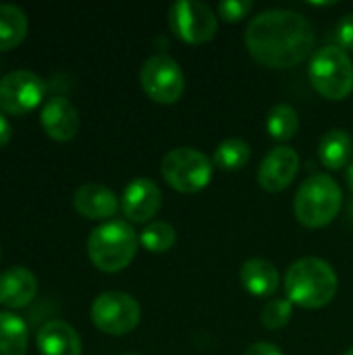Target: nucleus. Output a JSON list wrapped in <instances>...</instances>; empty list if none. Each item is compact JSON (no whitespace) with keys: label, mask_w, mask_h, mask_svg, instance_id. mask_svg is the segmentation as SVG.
<instances>
[{"label":"nucleus","mask_w":353,"mask_h":355,"mask_svg":"<svg viewBox=\"0 0 353 355\" xmlns=\"http://www.w3.org/2000/svg\"><path fill=\"white\" fill-rule=\"evenodd\" d=\"M27 15L15 4H0V50L19 46L27 35Z\"/></svg>","instance_id":"aec40b11"},{"label":"nucleus","mask_w":353,"mask_h":355,"mask_svg":"<svg viewBox=\"0 0 353 355\" xmlns=\"http://www.w3.org/2000/svg\"><path fill=\"white\" fill-rule=\"evenodd\" d=\"M254 8L252 0H227V2H221L216 12L221 15L223 21L227 23H237L241 21L243 17H248V12Z\"/></svg>","instance_id":"393cba45"},{"label":"nucleus","mask_w":353,"mask_h":355,"mask_svg":"<svg viewBox=\"0 0 353 355\" xmlns=\"http://www.w3.org/2000/svg\"><path fill=\"white\" fill-rule=\"evenodd\" d=\"M239 279L243 289L254 297H270L281 283L277 266L264 258L246 260L239 270Z\"/></svg>","instance_id":"f3484780"},{"label":"nucleus","mask_w":353,"mask_h":355,"mask_svg":"<svg viewBox=\"0 0 353 355\" xmlns=\"http://www.w3.org/2000/svg\"><path fill=\"white\" fill-rule=\"evenodd\" d=\"M300 171V156L289 146L270 150L258 166V183L268 193L285 191Z\"/></svg>","instance_id":"9b49d317"},{"label":"nucleus","mask_w":353,"mask_h":355,"mask_svg":"<svg viewBox=\"0 0 353 355\" xmlns=\"http://www.w3.org/2000/svg\"><path fill=\"white\" fill-rule=\"evenodd\" d=\"M169 27L185 44H206L216 35L218 17L204 4L193 0H179L169 8Z\"/></svg>","instance_id":"1a4fd4ad"},{"label":"nucleus","mask_w":353,"mask_h":355,"mask_svg":"<svg viewBox=\"0 0 353 355\" xmlns=\"http://www.w3.org/2000/svg\"><path fill=\"white\" fill-rule=\"evenodd\" d=\"M139 83L146 96L156 104H175L185 92V75L179 62L166 54L150 56L141 64Z\"/></svg>","instance_id":"0eeeda50"},{"label":"nucleus","mask_w":353,"mask_h":355,"mask_svg":"<svg viewBox=\"0 0 353 355\" xmlns=\"http://www.w3.org/2000/svg\"><path fill=\"white\" fill-rule=\"evenodd\" d=\"M312 23L289 8H270L256 15L246 29L250 56L268 69H291L304 62L314 48Z\"/></svg>","instance_id":"f257e3e1"},{"label":"nucleus","mask_w":353,"mask_h":355,"mask_svg":"<svg viewBox=\"0 0 353 355\" xmlns=\"http://www.w3.org/2000/svg\"><path fill=\"white\" fill-rule=\"evenodd\" d=\"M352 152V135L345 129L327 131L318 144V158H320L322 166H327L329 171H339L343 166H350Z\"/></svg>","instance_id":"a211bd4d"},{"label":"nucleus","mask_w":353,"mask_h":355,"mask_svg":"<svg viewBox=\"0 0 353 355\" xmlns=\"http://www.w3.org/2000/svg\"><path fill=\"white\" fill-rule=\"evenodd\" d=\"M162 206V193L158 189V185L152 179L139 177L133 179L121 198V208L123 214L127 216V220L135 223V225H144L148 220H152L158 210Z\"/></svg>","instance_id":"f8f14e48"},{"label":"nucleus","mask_w":353,"mask_h":355,"mask_svg":"<svg viewBox=\"0 0 353 355\" xmlns=\"http://www.w3.org/2000/svg\"><path fill=\"white\" fill-rule=\"evenodd\" d=\"M335 40H337V46L345 52H353V12L352 15H345L337 27H335Z\"/></svg>","instance_id":"a878e982"},{"label":"nucleus","mask_w":353,"mask_h":355,"mask_svg":"<svg viewBox=\"0 0 353 355\" xmlns=\"http://www.w3.org/2000/svg\"><path fill=\"white\" fill-rule=\"evenodd\" d=\"M162 179L179 193H198L212 181V162L196 148H175L160 164Z\"/></svg>","instance_id":"423d86ee"},{"label":"nucleus","mask_w":353,"mask_h":355,"mask_svg":"<svg viewBox=\"0 0 353 355\" xmlns=\"http://www.w3.org/2000/svg\"><path fill=\"white\" fill-rule=\"evenodd\" d=\"M40 123L52 139L69 141L79 131V112L64 96H52L42 106Z\"/></svg>","instance_id":"ddd939ff"},{"label":"nucleus","mask_w":353,"mask_h":355,"mask_svg":"<svg viewBox=\"0 0 353 355\" xmlns=\"http://www.w3.org/2000/svg\"><path fill=\"white\" fill-rule=\"evenodd\" d=\"M291 316H293V304L287 297L270 300L262 310V324L268 331H279L285 324H289Z\"/></svg>","instance_id":"b1692460"},{"label":"nucleus","mask_w":353,"mask_h":355,"mask_svg":"<svg viewBox=\"0 0 353 355\" xmlns=\"http://www.w3.org/2000/svg\"><path fill=\"white\" fill-rule=\"evenodd\" d=\"M177 241V233L175 227L164 223V220H152L150 225H146V229L139 233V243L152 252V254H164L169 252Z\"/></svg>","instance_id":"5701e85b"},{"label":"nucleus","mask_w":353,"mask_h":355,"mask_svg":"<svg viewBox=\"0 0 353 355\" xmlns=\"http://www.w3.org/2000/svg\"><path fill=\"white\" fill-rule=\"evenodd\" d=\"M46 94V83L40 75L27 69H17L0 77V110L4 114H25L33 110Z\"/></svg>","instance_id":"9d476101"},{"label":"nucleus","mask_w":353,"mask_h":355,"mask_svg":"<svg viewBox=\"0 0 353 355\" xmlns=\"http://www.w3.org/2000/svg\"><path fill=\"white\" fill-rule=\"evenodd\" d=\"M75 210L89 220H108L119 210V198L100 183H85L73 196Z\"/></svg>","instance_id":"4468645a"},{"label":"nucleus","mask_w":353,"mask_h":355,"mask_svg":"<svg viewBox=\"0 0 353 355\" xmlns=\"http://www.w3.org/2000/svg\"><path fill=\"white\" fill-rule=\"evenodd\" d=\"M252 156V148L248 141L239 137H229L214 150V164L223 171H241Z\"/></svg>","instance_id":"4be33fe9"},{"label":"nucleus","mask_w":353,"mask_h":355,"mask_svg":"<svg viewBox=\"0 0 353 355\" xmlns=\"http://www.w3.org/2000/svg\"><path fill=\"white\" fill-rule=\"evenodd\" d=\"M139 245V235L125 220H108L96 227L87 237V256L92 264L102 272L125 270Z\"/></svg>","instance_id":"7ed1b4c3"},{"label":"nucleus","mask_w":353,"mask_h":355,"mask_svg":"<svg viewBox=\"0 0 353 355\" xmlns=\"http://www.w3.org/2000/svg\"><path fill=\"white\" fill-rule=\"evenodd\" d=\"M127 355H133V354H127Z\"/></svg>","instance_id":"7c9ffc66"},{"label":"nucleus","mask_w":353,"mask_h":355,"mask_svg":"<svg viewBox=\"0 0 353 355\" xmlns=\"http://www.w3.org/2000/svg\"><path fill=\"white\" fill-rule=\"evenodd\" d=\"M243 355H283V352L275 345V343H268V341H258L254 345H250Z\"/></svg>","instance_id":"bb28decb"},{"label":"nucleus","mask_w":353,"mask_h":355,"mask_svg":"<svg viewBox=\"0 0 353 355\" xmlns=\"http://www.w3.org/2000/svg\"><path fill=\"white\" fill-rule=\"evenodd\" d=\"M40 355H81V339L64 320H48L37 331Z\"/></svg>","instance_id":"dca6fc26"},{"label":"nucleus","mask_w":353,"mask_h":355,"mask_svg":"<svg viewBox=\"0 0 353 355\" xmlns=\"http://www.w3.org/2000/svg\"><path fill=\"white\" fill-rule=\"evenodd\" d=\"M312 87L327 100L339 102L353 92V62L350 54L339 46L320 48L308 67Z\"/></svg>","instance_id":"39448f33"},{"label":"nucleus","mask_w":353,"mask_h":355,"mask_svg":"<svg viewBox=\"0 0 353 355\" xmlns=\"http://www.w3.org/2000/svg\"><path fill=\"white\" fill-rule=\"evenodd\" d=\"M345 355H353V347H350V349H347V354Z\"/></svg>","instance_id":"c756f323"},{"label":"nucleus","mask_w":353,"mask_h":355,"mask_svg":"<svg viewBox=\"0 0 353 355\" xmlns=\"http://www.w3.org/2000/svg\"><path fill=\"white\" fill-rule=\"evenodd\" d=\"M345 179H347V185H350V189L353 191V162L347 166V171H345Z\"/></svg>","instance_id":"c85d7f7f"},{"label":"nucleus","mask_w":353,"mask_h":355,"mask_svg":"<svg viewBox=\"0 0 353 355\" xmlns=\"http://www.w3.org/2000/svg\"><path fill=\"white\" fill-rule=\"evenodd\" d=\"M343 204L341 187L329 175H312L295 193V218L308 229H322L335 220Z\"/></svg>","instance_id":"20e7f679"},{"label":"nucleus","mask_w":353,"mask_h":355,"mask_svg":"<svg viewBox=\"0 0 353 355\" xmlns=\"http://www.w3.org/2000/svg\"><path fill=\"white\" fill-rule=\"evenodd\" d=\"M339 279L333 266L320 258H300L285 275V293L293 306L318 310L329 306L337 295Z\"/></svg>","instance_id":"f03ea898"},{"label":"nucleus","mask_w":353,"mask_h":355,"mask_svg":"<svg viewBox=\"0 0 353 355\" xmlns=\"http://www.w3.org/2000/svg\"><path fill=\"white\" fill-rule=\"evenodd\" d=\"M12 137V127L8 123V119L4 116V112L0 110V148H4Z\"/></svg>","instance_id":"cd10ccee"},{"label":"nucleus","mask_w":353,"mask_h":355,"mask_svg":"<svg viewBox=\"0 0 353 355\" xmlns=\"http://www.w3.org/2000/svg\"><path fill=\"white\" fill-rule=\"evenodd\" d=\"M37 293V279L23 266L6 268L0 275V304L10 310L25 308Z\"/></svg>","instance_id":"2eb2a0df"},{"label":"nucleus","mask_w":353,"mask_h":355,"mask_svg":"<svg viewBox=\"0 0 353 355\" xmlns=\"http://www.w3.org/2000/svg\"><path fill=\"white\" fill-rule=\"evenodd\" d=\"M92 322L106 335H127L131 333L141 318L139 304L123 291H104L100 293L89 310Z\"/></svg>","instance_id":"6e6552de"},{"label":"nucleus","mask_w":353,"mask_h":355,"mask_svg":"<svg viewBox=\"0 0 353 355\" xmlns=\"http://www.w3.org/2000/svg\"><path fill=\"white\" fill-rule=\"evenodd\" d=\"M27 324L12 312H0V355L27 354Z\"/></svg>","instance_id":"6ab92c4d"},{"label":"nucleus","mask_w":353,"mask_h":355,"mask_svg":"<svg viewBox=\"0 0 353 355\" xmlns=\"http://www.w3.org/2000/svg\"><path fill=\"white\" fill-rule=\"evenodd\" d=\"M300 129V114L291 104H277L266 116V131L277 141H289Z\"/></svg>","instance_id":"412c9836"}]
</instances>
